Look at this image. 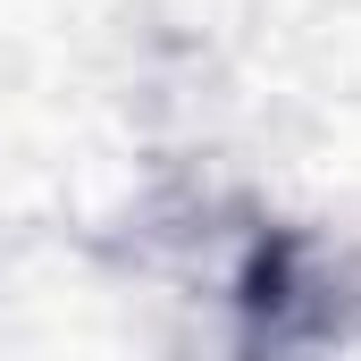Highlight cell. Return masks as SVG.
I'll return each mask as SVG.
<instances>
[{"label": "cell", "instance_id": "1", "mask_svg": "<svg viewBox=\"0 0 361 361\" xmlns=\"http://www.w3.org/2000/svg\"><path fill=\"white\" fill-rule=\"evenodd\" d=\"M361 328V277L311 227L252 235L235 269V353L244 361H319Z\"/></svg>", "mask_w": 361, "mask_h": 361}]
</instances>
